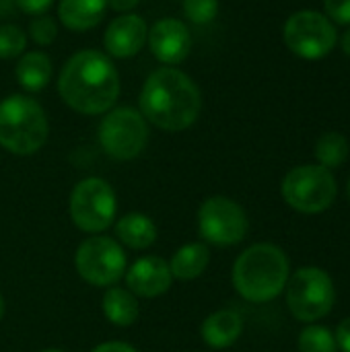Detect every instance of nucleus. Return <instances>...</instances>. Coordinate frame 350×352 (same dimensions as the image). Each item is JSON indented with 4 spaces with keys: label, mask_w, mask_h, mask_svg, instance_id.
<instances>
[{
    "label": "nucleus",
    "mask_w": 350,
    "mask_h": 352,
    "mask_svg": "<svg viewBox=\"0 0 350 352\" xmlns=\"http://www.w3.org/2000/svg\"><path fill=\"white\" fill-rule=\"evenodd\" d=\"M58 91L62 101L76 113H107L120 95V74L103 52L83 50L64 64Z\"/></svg>",
    "instance_id": "f257e3e1"
},
{
    "label": "nucleus",
    "mask_w": 350,
    "mask_h": 352,
    "mask_svg": "<svg viewBox=\"0 0 350 352\" xmlns=\"http://www.w3.org/2000/svg\"><path fill=\"white\" fill-rule=\"evenodd\" d=\"M198 85L175 66L157 68L140 91V113L165 132L188 130L200 116Z\"/></svg>",
    "instance_id": "f03ea898"
},
{
    "label": "nucleus",
    "mask_w": 350,
    "mask_h": 352,
    "mask_svg": "<svg viewBox=\"0 0 350 352\" xmlns=\"http://www.w3.org/2000/svg\"><path fill=\"white\" fill-rule=\"evenodd\" d=\"M291 276L287 254L274 243H256L248 248L233 264V287L250 303H268L276 299Z\"/></svg>",
    "instance_id": "7ed1b4c3"
},
{
    "label": "nucleus",
    "mask_w": 350,
    "mask_h": 352,
    "mask_svg": "<svg viewBox=\"0 0 350 352\" xmlns=\"http://www.w3.org/2000/svg\"><path fill=\"white\" fill-rule=\"evenodd\" d=\"M50 134L41 105L27 95H10L0 101V146L12 155L37 153Z\"/></svg>",
    "instance_id": "20e7f679"
},
{
    "label": "nucleus",
    "mask_w": 350,
    "mask_h": 352,
    "mask_svg": "<svg viewBox=\"0 0 350 352\" xmlns=\"http://www.w3.org/2000/svg\"><path fill=\"white\" fill-rule=\"evenodd\" d=\"M287 307L295 320L316 324L326 318L336 301V289L330 274L318 266H303L287 280Z\"/></svg>",
    "instance_id": "39448f33"
},
{
    "label": "nucleus",
    "mask_w": 350,
    "mask_h": 352,
    "mask_svg": "<svg viewBox=\"0 0 350 352\" xmlns=\"http://www.w3.org/2000/svg\"><path fill=\"white\" fill-rule=\"evenodd\" d=\"M285 202L303 214H318L328 210L336 200V179L330 169L322 165H299L283 179Z\"/></svg>",
    "instance_id": "423d86ee"
},
{
    "label": "nucleus",
    "mask_w": 350,
    "mask_h": 352,
    "mask_svg": "<svg viewBox=\"0 0 350 352\" xmlns=\"http://www.w3.org/2000/svg\"><path fill=\"white\" fill-rule=\"evenodd\" d=\"M97 140L105 155L116 161L136 159L149 142V124L132 107H111L97 130Z\"/></svg>",
    "instance_id": "0eeeda50"
},
{
    "label": "nucleus",
    "mask_w": 350,
    "mask_h": 352,
    "mask_svg": "<svg viewBox=\"0 0 350 352\" xmlns=\"http://www.w3.org/2000/svg\"><path fill=\"white\" fill-rule=\"evenodd\" d=\"M70 219L85 233L105 231L118 210L113 188L101 177H87L78 182L70 194Z\"/></svg>",
    "instance_id": "6e6552de"
},
{
    "label": "nucleus",
    "mask_w": 350,
    "mask_h": 352,
    "mask_svg": "<svg viewBox=\"0 0 350 352\" xmlns=\"http://www.w3.org/2000/svg\"><path fill=\"white\" fill-rule=\"evenodd\" d=\"M78 276L93 287H113L126 272V254L111 237L85 239L74 256Z\"/></svg>",
    "instance_id": "1a4fd4ad"
},
{
    "label": "nucleus",
    "mask_w": 350,
    "mask_h": 352,
    "mask_svg": "<svg viewBox=\"0 0 350 352\" xmlns=\"http://www.w3.org/2000/svg\"><path fill=\"white\" fill-rule=\"evenodd\" d=\"M336 29L318 10H299L285 23L287 47L303 60H320L336 45Z\"/></svg>",
    "instance_id": "9d476101"
},
{
    "label": "nucleus",
    "mask_w": 350,
    "mask_h": 352,
    "mask_svg": "<svg viewBox=\"0 0 350 352\" xmlns=\"http://www.w3.org/2000/svg\"><path fill=\"white\" fill-rule=\"evenodd\" d=\"M198 231L212 245H235L248 235L245 210L227 196H212L198 210Z\"/></svg>",
    "instance_id": "9b49d317"
},
{
    "label": "nucleus",
    "mask_w": 350,
    "mask_h": 352,
    "mask_svg": "<svg viewBox=\"0 0 350 352\" xmlns=\"http://www.w3.org/2000/svg\"><path fill=\"white\" fill-rule=\"evenodd\" d=\"M146 41H149L153 56L165 66H175V64L184 62L192 50L190 29L184 25V21L171 19V16L159 19L151 27Z\"/></svg>",
    "instance_id": "f8f14e48"
},
{
    "label": "nucleus",
    "mask_w": 350,
    "mask_h": 352,
    "mask_svg": "<svg viewBox=\"0 0 350 352\" xmlns=\"http://www.w3.org/2000/svg\"><path fill=\"white\" fill-rule=\"evenodd\" d=\"M149 37V25L138 14H120L116 16L103 37L105 52L113 58H132L136 56Z\"/></svg>",
    "instance_id": "ddd939ff"
},
{
    "label": "nucleus",
    "mask_w": 350,
    "mask_h": 352,
    "mask_svg": "<svg viewBox=\"0 0 350 352\" xmlns=\"http://www.w3.org/2000/svg\"><path fill=\"white\" fill-rule=\"evenodd\" d=\"M171 270L169 264L157 256H144L136 260L126 270V285L134 297L153 299L169 291L171 287Z\"/></svg>",
    "instance_id": "4468645a"
},
{
    "label": "nucleus",
    "mask_w": 350,
    "mask_h": 352,
    "mask_svg": "<svg viewBox=\"0 0 350 352\" xmlns=\"http://www.w3.org/2000/svg\"><path fill=\"white\" fill-rule=\"evenodd\" d=\"M243 332V320L237 311L233 309H219L210 314L200 328L202 340L210 349H229L239 340Z\"/></svg>",
    "instance_id": "2eb2a0df"
},
{
    "label": "nucleus",
    "mask_w": 350,
    "mask_h": 352,
    "mask_svg": "<svg viewBox=\"0 0 350 352\" xmlns=\"http://www.w3.org/2000/svg\"><path fill=\"white\" fill-rule=\"evenodd\" d=\"M105 0H60L58 16L70 31H89L105 16Z\"/></svg>",
    "instance_id": "dca6fc26"
},
{
    "label": "nucleus",
    "mask_w": 350,
    "mask_h": 352,
    "mask_svg": "<svg viewBox=\"0 0 350 352\" xmlns=\"http://www.w3.org/2000/svg\"><path fill=\"white\" fill-rule=\"evenodd\" d=\"M116 237L120 243L132 250H146L157 241V227L146 214L130 212L118 221Z\"/></svg>",
    "instance_id": "f3484780"
},
{
    "label": "nucleus",
    "mask_w": 350,
    "mask_h": 352,
    "mask_svg": "<svg viewBox=\"0 0 350 352\" xmlns=\"http://www.w3.org/2000/svg\"><path fill=\"white\" fill-rule=\"evenodd\" d=\"M208 262H210L208 245L196 241V243H188L179 248L173 254L169 262V270H171V276L177 280H194L206 270Z\"/></svg>",
    "instance_id": "a211bd4d"
},
{
    "label": "nucleus",
    "mask_w": 350,
    "mask_h": 352,
    "mask_svg": "<svg viewBox=\"0 0 350 352\" xmlns=\"http://www.w3.org/2000/svg\"><path fill=\"white\" fill-rule=\"evenodd\" d=\"M14 74L23 89L37 93L45 89L52 78V60L43 52H27L14 66Z\"/></svg>",
    "instance_id": "6ab92c4d"
},
{
    "label": "nucleus",
    "mask_w": 350,
    "mask_h": 352,
    "mask_svg": "<svg viewBox=\"0 0 350 352\" xmlns=\"http://www.w3.org/2000/svg\"><path fill=\"white\" fill-rule=\"evenodd\" d=\"M103 314L105 318L120 328H128L138 318V301L136 297L122 287H109L103 295Z\"/></svg>",
    "instance_id": "aec40b11"
},
{
    "label": "nucleus",
    "mask_w": 350,
    "mask_h": 352,
    "mask_svg": "<svg viewBox=\"0 0 350 352\" xmlns=\"http://www.w3.org/2000/svg\"><path fill=\"white\" fill-rule=\"evenodd\" d=\"M318 163L326 169H336L349 159V140L340 132H326L316 144Z\"/></svg>",
    "instance_id": "412c9836"
},
{
    "label": "nucleus",
    "mask_w": 350,
    "mask_h": 352,
    "mask_svg": "<svg viewBox=\"0 0 350 352\" xmlns=\"http://www.w3.org/2000/svg\"><path fill=\"white\" fill-rule=\"evenodd\" d=\"M299 352H338V344L328 328L311 324L299 334Z\"/></svg>",
    "instance_id": "4be33fe9"
},
{
    "label": "nucleus",
    "mask_w": 350,
    "mask_h": 352,
    "mask_svg": "<svg viewBox=\"0 0 350 352\" xmlns=\"http://www.w3.org/2000/svg\"><path fill=\"white\" fill-rule=\"evenodd\" d=\"M27 47V35L17 25H0V58L10 60L23 54Z\"/></svg>",
    "instance_id": "5701e85b"
},
{
    "label": "nucleus",
    "mask_w": 350,
    "mask_h": 352,
    "mask_svg": "<svg viewBox=\"0 0 350 352\" xmlns=\"http://www.w3.org/2000/svg\"><path fill=\"white\" fill-rule=\"evenodd\" d=\"M182 6L184 14L196 25L210 23L219 12V0H184Z\"/></svg>",
    "instance_id": "b1692460"
},
{
    "label": "nucleus",
    "mask_w": 350,
    "mask_h": 352,
    "mask_svg": "<svg viewBox=\"0 0 350 352\" xmlns=\"http://www.w3.org/2000/svg\"><path fill=\"white\" fill-rule=\"evenodd\" d=\"M29 35L37 45H50L58 35L56 21L52 16H47V14L33 16V21L29 23Z\"/></svg>",
    "instance_id": "393cba45"
},
{
    "label": "nucleus",
    "mask_w": 350,
    "mask_h": 352,
    "mask_svg": "<svg viewBox=\"0 0 350 352\" xmlns=\"http://www.w3.org/2000/svg\"><path fill=\"white\" fill-rule=\"evenodd\" d=\"M324 6L332 21L350 25V0H324Z\"/></svg>",
    "instance_id": "a878e982"
},
{
    "label": "nucleus",
    "mask_w": 350,
    "mask_h": 352,
    "mask_svg": "<svg viewBox=\"0 0 350 352\" xmlns=\"http://www.w3.org/2000/svg\"><path fill=\"white\" fill-rule=\"evenodd\" d=\"M52 2H54V0H17L19 8H21L23 12H27V14H33V16L45 14L47 8L52 6Z\"/></svg>",
    "instance_id": "bb28decb"
},
{
    "label": "nucleus",
    "mask_w": 350,
    "mask_h": 352,
    "mask_svg": "<svg viewBox=\"0 0 350 352\" xmlns=\"http://www.w3.org/2000/svg\"><path fill=\"white\" fill-rule=\"evenodd\" d=\"M336 344H338V351L340 352H350V318L342 320L336 328Z\"/></svg>",
    "instance_id": "cd10ccee"
},
{
    "label": "nucleus",
    "mask_w": 350,
    "mask_h": 352,
    "mask_svg": "<svg viewBox=\"0 0 350 352\" xmlns=\"http://www.w3.org/2000/svg\"><path fill=\"white\" fill-rule=\"evenodd\" d=\"M91 352H136V349L126 342H103Z\"/></svg>",
    "instance_id": "c85d7f7f"
},
{
    "label": "nucleus",
    "mask_w": 350,
    "mask_h": 352,
    "mask_svg": "<svg viewBox=\"0 0 350 352\" xmlns=\"http://www.w3.org/2000/svg\"><path fill=\"white\" fill-rule=\"evenodd\" d=\"M109 8L113 10H120V12H130L140 0H105Z\"/></svg>",
    "instance_id": "c756f323"
},
{
    "label": "nucleus",
    "mask_w": 350,
    "mask_h": 352,
    "mask_svg": "<svg viewBox=\"0 0 350 352\" xmlns=\"http://www.w3.org/2000/svg\"><path fill=\"white\" fill-rule=\"evenodd\" d=\"M342 50H344V54L350 58V29L344 33V37H342Z\"/></svg>",
    "instance_id": "7c9ffc66"
},
{
    "label": "nucleus",
    "mask_w": 350,
    "mask_h": 352,
    "mask_svg": "<svg viewBox=\"0 0 350 352\" xmlns=\"http://www.w3.org/2000/svg\"><path fill=\"white\" fill-rule=\"evenodd\" d=\"M2 316H4V299L0 295V320H2Z\"/></svg>",
    "instance_id": "2f4dec72"
},
{
    "label": "nucleus",
    "mask_w": 350,
    "mask_h": 352,
    "mask_svg": "<svg viewBox=\"0 0 350 352\" xmlns=\"http://www.w3.org/2000/svg\"><path fill=\"white\" fill-rule=\"evenodd\" d=\"M41 352H64V351H58V349H47V351H41Z\"/></svg>",
    "instance_id": "473e14b6"
},
{
    "label": "nucleus",
    "mask_w": 350,
    "mask_h": 352,
    "mask_svg": "<svg viewBox=\"0 0 350 352\" xmlns=\"http://www.w3.org/2000/svg\"><path fill=\"white\" fill-rule=\"evenodd\" d=\"M347 192H349V200H350V179H349V188H347Z\"/></svg>",
    "instance_id": "72a5a7b5"
}]
</instances>
